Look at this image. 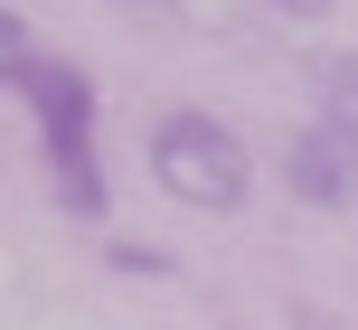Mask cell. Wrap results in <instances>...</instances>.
<instances>
[{"label": "cell", "mask_w": 358, "mask_h": 330, "mask_svg": "<svg viewBox=\"0 0 358 330\" xmlns=\"http://www.w3.org/2000/svg\"><path fill=\"white\" fill-rule=\"evenodd\" d=\"M19 48H38V38H29V19H19V10H0V57H19Z\"/></svg>", "instance_id": "cell-6"}, {"label": "cell", "mask_w": 358, "mask_h": 330, "mask_svg": "<svg viewBox=\"0 0 358 330\" xmlns=\"http://www.w3.org/2000/svg\"><path fill=\"white\" fill-rule=\"evenodd\" d=\"M311 85H321V113H330V123H358V48L321 57V66H311Z\"/></svg>", "instance_id": "cell-4"}, {"label": "cell", "mask_w": 358, "mask_h": 330, "mask_svg": "<svg viewBox=\"0 0 358 330\" xmlns=\"http://www.w3.org/2000/svg\"><path fill=\"white\" fill-rule=\"evenodd\" d=\"M113 264H123V274H170L161 245H113Z\"/></svg>", "instance_id": "cell-5"}, {"label": "cell", "mask_w": 358, "mask_h": 330, "mask_svg": "<svg viewBox=\"0 0 358 330\" xmlns=\"http://www.w3.org/2000/svg\"><path fill=\"white\" fill-rule=\"evenodd\" d=\"M283 189L302 208H349L358 199V123L311 113V123L292 132V151H283Z\"/></svg>", "instance_id": "cell-3"}, {"label": "cell", "mask_w": 358, "mask_h": 330, "mask_svg": "<svg viewBox=\"0 0 358 330\" xmlns=\"http://www.w3.org/2000/svg\"><path fill=\"white\" fill-rule=\"evenodd\" d=\"M151 180L161 199L198 208V217H236L255 189V151L236 142V123H217L208 104H170L151 123Z\"/></svg>", "instance_id": "cell-2"}, {"label": "cell", "mask_w": 358, "mask_h": 330, "mask_svg": "<svg viewBox=\"0 0 358 330\" xmlns=\"http://www.w3.org/2000/svg\"><path fill=\"white\" fill-rule=\"evenodd\" d=\"M0 85H10L19 104H29V123H38L57 208H66V217H104L113 189H104V142H94V85H85V66H66V57H48V48H19V57H0Z\"/></svg>", "instance_id": "cell-1"}, {"label": "cell", "mask_w": 358, "mask_h": 330, "mask_svg": "<svg viewBox=\"0 0 358 330\" xmlns=\"http://www.w3.org/2000/svg\"><path fill=\"white\" fill-rule=\"evenodd\" d=\"M273 19H330V0H264Z\"/></svg>", "instance_id": "cell-7"}, {"label": "cell", "mask_w": 358, "mask_h": 330, "mask_svg": "<svg viewBox=\"0 0 358 330\" xmlns=\"http://www.w3.org/2000/svg\"><path fill=\"white\" fill-rule=\"evenodd\" d=\"M151 10H161V0H151Z\"/></svg>", "instance_id": "cell-8"}]
</instances>
